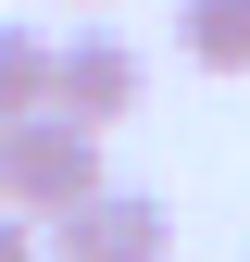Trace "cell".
<instances>
[{
    "mask_svg": "<svg viewBox=\"0 0 250 262\" xmlns=\"http://www.w3.org/2000/svg\"><path fill=\"white\" fill-rule=\"evenodd\" d=\"M88 187H113V175H100V125H88V113L38 100V113L0 125V200H13V212L50 225V212H75Z\"/></svg>",
    "mask_w": 250,
    "mask_h": 262,
    "instance_id": "obj_1",
    "label": "cell"
},
{
    "mask_svg": "<svg viewBox=\"0 0 250 262\" xmlns=\"http://www.w3.org/2000/svg\"><path fill=\"white\" fill-rule=\"evenodd\" d=\"M50 100H62V113H88V125L113 138V125L150 100V62L125 50L113 25H75V38H50Z\"/></svg>",
    "mask_w": 250,
    "mask_h": 262,
    "instance_id": "obj_2",
    "label": "cell"
},
{
    "mask_svg": "<svg viewBox=\"0 0 250 262\" xmlns=\"http://www.w3.org/2000/svg\"><path fill=\"white\" fill-rule=\"evenodd\" d=\"M50 250L62 262H163L175 250V212L150 187H88L75 212H50Z\"/></svg>",
    "mask_w": 250,
    "mask_h": 262,
    "instance_id": "obj_3",
    "label": "cell"
},
{
    "mask_svg": "<svg viewBox=\"0 0 250 262\" xmlns=\"http://www.w3.org/2000/svg\"><path fill=\"white\" fill-rule=\"evenodd\" d=\"M175 50L200 75H250V0H175Z\"/></svg>",
    "mask_w": 250,
    "mask_h": 262,
    "instance_id": "obj_4",
    "label": "cell"
},
{
    "mask_svg": "<svg viewBox=\"0 0 250 262\" xmlns=\"http://www.w3.org/2000/svg\"><path fill=\"white\" fill-rule=\"evenodd\" d=\"M38 100H50V38L38 25H0V125L38 113Z\"/></svg>",
    "mask_w": 250,
    "mask_h": 262,
    "instance_id": "obj_5",
    "label": "cell"
},
{
    "mask_svg": "<svg viewBox=\"0 0 250 262\" xmlns=\"http://www.w3.org/2000/svg\"><path fill=\"white\" fill-rule=\"evenodd\" d=\"M0 262H38V212H13V200H0Z\"/></svg>",
    "mask_w": 250,
    "mask_h": 262,
    "instance_id": "obj_6",
    "label": "cell"
},
{
    "mask_svg": "<svg viewBox=\"0 0 250 262\" xmlns=\"http://www.w3.org/2000/svg\"><path fill=\"white\" fill-rule=\"evenodd\" d=\"M62 13H113V0H62Z\"/></svg>",
    "mask_w": 250,
    "mask_h": 262,
    "instance_id": "obj_7",
    "label": "cell"
},
{
    "mask_svg": "<svg viewBox=\"0 0 250 262\" xmlns=\"http://www.w3.org/2000/svg\"><path fill=\"white\" fill-rule=\"evenodd\" d=\"M38 262H62V250H38Z\"/></svg>",
    "mask_w": 250,
    "mask_h": 262,
    "instance_id": "obj_8",
    "label": "cell"
}]
</instances>
